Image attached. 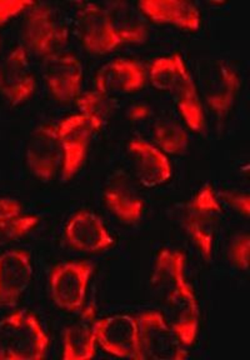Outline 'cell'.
<instances>
[{
    "mask_svg": "<svg viewBox=\"0 0 250 360\" xmlns=\"http://www.w3.org/2000/svg\"><path fill=\"white\" fill-rule=\"evenodd\" d=\"M147 72L154 89L171 94L188 129L203 133L206 127L204 104L184 56L178 51L158 56Z\"/></svg>",
    "mask_w": 250,
    "mask_h": 360,
    "instance_id": "1",
    "label": "cell"
},
{
    "mask_svg": "<svg viewBox=\"0 0 250 360\" xmlns=\"http://www.w3.org/2000/svg\"><path fill=\"white\" fill-rule=\"evenodd\" d=\"M80 41L91 54L104 56L125 44L143 43L148 37L142 25H123L103 6L86 3L77 18Z\"/></svg>",
    "mask_w": 250,
    "mask_h": 360,
    "instance_id": "2",
    "label": "cell"
},
{
    "mask_svg": "<svg viewBox=\"0 0 250 360\" xmlns=\"http://www.w3.org/2000/svg\"><path fill=\"white\" fill-rule=\"evenodd\" d=\"M51 338L34 311L17 309L0 319V360H37L48 356Z\"/></svg>",
    "mask_w": 250,
    "mask_h": 360,
    "instance_id": "3",
    "label": "cell"
},
{
    "mask_svg": "<svg viewBox=\"0 0 250 360\" xmlns=\"http://www.w3.org/2000/svg\"><path fill=\"white\" fill-rule=\"evenodd\" d=\"M223 207L221 197L211 183L195 191L184 213V228L195 249L205 262H211L216 236L221 229Z\"/></svg>",
    "mask_w": 250,
    "mask_h": 360,
    "instance_id": "4",
    "label": "cell"
},
{
    "mask_svg": "<svg viewBox=\"0 0 250 360\" xmlns=\"http://www.w3.org/2000/svg\"><path fill=\"white\" fill-rule=\"evenodd\" d=\"M25 13V48L44 60L60 54L68 43L69 30L55 9L46 3L34 1Z\"/></svg>",
    "mask_w": 250,
    "mask_h": 360,
    "instance_id": "5",
    "label": "cell"
},
{
    "mask_svg": "<svg viewBox=\"0 0 250 360\" xmlns=\"http://www.w3.org/2000/svg\"><path fill=\"white\" fill-rule=\"evenodd\" d=\"M138 323L137 360H183L187 348L180 343L163 311L144 310L136 315Z\"/></svg>",
    "mask_w": 250,
    "mask_h": 360,
    "instance_id": "6",
    "label": "cell"
},
{
    "mask_svg": "<svg viewBox=\"0 0 250 360\" xmlns=\"http://www.w3.org/2000/svg\"><path fill=\"white\" fill-rule=\"evenodd\" d=\"M94 271V264L86 260H68L54 265L49 274L53 303L70 313L83 309Z\"/></svg>",
    "mask_w": 250,
    "mask_h": 360,
    "instance_id": "7",
    "label": "cell"
},
{
    "mask_svg": "<svg viewBox=\"0 0 250 360\" xmlns=\"http://www.w3.org/2000/svg\"><path fill=\"white\" fill-rule=\"evenodd\" d=\"M243 79L238 68L227 59L211 64L203 78L206 107L219 123H224L237 107Z\"/></svg>",
    "mask_w": 250,
    "mask_h": 360,
    "instance_id": "8",
    "label": "cell"
},
{
    "mask_svg": "<svg viewBox=\"0 0 250 360\" xmlns=\"http://www.w3.org/2000/svg\"><path fill=\"white\" fill-rule=\"evenodd\" d=\"M57 129L62 150L60 178L63 181H70L79 174L86 164L96 130L80 112L60 119L57 122Z\"/></svg>",
    "mask_w": 250,
    "mask_h": 360,
    "instance_id": "9",
    "label": "cell"
},
{
    "mask_svg": "<svg viewBox=\"0 0 250 360\" xmlns=\"http://www.w3.org/2000/svg\"><path fill=\"white\" fill-rule=\"evenodd\" d=\"M38 88L25 45L18 44L0 63V94L9 105L20 107L28 103Z\"/></svg>",
    "mask_w": 250,
    "mask_h": 360,
    "instance_id": "10",
    "label": "cell"
},
{
    "mask_svg": "<svg viewBox=\"0 0 250 360\" xmlns=\"http://www.w3.org/2000/svg\"><path fill=\"white\" fill-rule=\"evenodd\" d=\"M25 164L40 181H51L60 173L62 150L57 123L41 124L33 130L25 146Z\"/></svg>",
    "mask_w": 250,
    "mask_h": 360,
    "instance_id": "11",
    "label": "cell"
},
{
    "mask_svg": "<svg viewBox=\"0 0 250 360\" xmlns=\"http://www.w3.org/2000/svg\"><path fill=\"white\" fill-rule=\"evenodd\" d=\"M34 278L33 257L14 248L0 254V308L15 307L27 294Z\"/></svg>",
    "mask_w": 250,
    "mask_h": 360,
    "instance_id": "12",
    "label": "cell"
},
{
    "mask_svg": "<svg viewBox=\"0 0 250 360\" xmlns=\"http://www.w3.org/2000/svg\"><path fill=\"white\" fill-rule=\"evenodd\" d=\"M165 319L185 348L197 343L200 332V307L197 292L190 283L164 298Z\"/></svg>",
    "mask_w": 250,
    "mask_h": 360,
    "instance_id": "13",
    "label": "cell"
},
{
    "mask_svg": "<svg viewBox=\"0 0 250 360\" xmlns=\"http://www.w3.org/2000/svg\"><path fill=\"white\" fill-rule=\"evenodd\" d=\"M148 72L137 59L119 56L103 64L94 77V89L108 96H124L142 90Z\"/></svg>",
    "mask_w": 250,
    "mask_h": 360,
    "instance_id": "14",
    "label": "cell"
},
{
    "mask_svg": "<svg viewBox=\"0 0 250 360\" xmlns=\"http://www.w3.org/2000/svg\"><path fill=\"white\" fill-rule=\"evenodd\" d=\"M64 239L75 250L91 254L102 253L115 244L104 220L89 209H80L67 220Z\"/></svg>",
    "mask_w": 250,
    "mask_h": 360,
    "instance_id": "15",
    "label": "cell"
},
{
    "mask_svg": "<svg viewBox=\"0 0 250 360\" xmlns=\"http://www.w3.org/2000/svg\"><path fill=\"white\" fill-rule=\"evenodd\" d=\"M97 344L104 353L112 356L137 360V318L131 314H113L99 318Z\"/></svg>",
    "mask_w": 250,
    "mask_h": 360,
    "instance_id": "16",
    "label": "cell"
},
{
    "mask_svg": "<svg viewBox=\"0 0 250 360\" xmlns=\"http://www.w3.org/2000/svg\"><path fill=\"white\" fill-rule=\"evenodd\" d=\"M138 181L144 188H158L168 184L174 175L171 159L154 143L133 138L126 146Z\"/></svg>",
    "mask_w": 250,
    "mask_h": 360,
    "instance_id": "17",
    "label": "cell"
},
{
    "mask_svg": "<svg viewBox=\"0 0 250 360\" xmlns=\"http://www.w3.org/2000/svg\"><path fill=\"white\" fill-rule=\"evenodd\" d=\"M44 82L59 103L73 101L81 94L84 67L74 54H58L46 60Z\"/></svg>",
    "mask_w": 250,
    "mask_h": 360,
    "instance_id": "18",
    "label": "cell"
},
{
    "mask_svg": "<svg viewBox=\"0 0 250 360\" xmlns=\"http://www.w3.org/2000/svg\"><path fill=\"white\" fill-rule=\"evenodd\" d=\"M97 308L91 304L80 310L63 334L64 360L93 359L97 354Z\"/></svg>",
    "mask_w": 250,
    "mask_h": 360,
    "instance_id": "19",
    "label": "cell"
},
{
    "mask_svg": "<svg viewBox=\"0 0 250 360\" xmlns=\"http://www.w3.org/2000/svg\"><path fill=\"white\" fill-rule=\"evenodd\" d=\"M138 8L144 17L155 24L171 25L184 32H197L202 28L203 14L193 1L140 0Z\"/></svg>",
    "mask_w": 250,
    "mask_h": 360,
    "instance_id": "20",
    "label": "cell"
},
{
    "mask_svg": "<svg viewBox=\"0 0 250 360\" xmlns=\"http://www.w3.org/2000/svg\"><path fill=\"white\" fill-rule=\"evenodd\" d=\"M103 202L109 213L125 225L138 224L147 210L140 191L125 176H118L104 188Z\"/></svg>",
    "mask_w": 250,
    "mask_h": 360,
    "instance_id": "21",
    "label": "cell"
},
{
    "mask_svg": "<svg viewBox=\"0 0 250 360\" xmlns=\"http://www.w3.org/2000/svg\"><path fill=\"white\" fill-rule=\"evenodd\" d=\"M187 257L176 248H162L154 259L150 284L163 297L188 284Z\"/></svg>",
    "mask_w": 250,
    "mask_h": 360,
    "instance_id": "22",
    "label": "cell"
},
{
    "mask_svg": "<svg viewBox=\"0 0 250 360\" xmlns=\"http://www.w3.org/2000/svg\"><path fill=\"white\" fill-rule=\"evenodd\" d=\"M154 144L168 157L183 155L187 153L190 139L185 128L169 119H162L154 124Z\"/></svg>",
    "mask_w": 250,
    "mask_h": 360,
    "instance_id": "23",
    "label": "cell"
},
{
    "mask_svg": "<svg viewBox=\"0 0 250 360\" xmlns=\"http://www.w3.org/2000/svg\"><path fill=\"white\" fill-rule=\"evenodd\" d=\"M75 103L80 114L89 120L96 133L103 129L114 110L113 96H105L96 89L81 93Z\"/></svg>",
    "mask_w": 250,
    "mask_h": 360,
    "instance_id": "24",
    "label": "cell"
},
{
    "mask_svg": "<svg viewBox=\"0 0 250 360\" xmlns=\"http://www.w3.org/2000/svg\"><path fill=\"white\" fill-rule=\"evenodd\" d=\"M40 217L37 214L23 213L13 219L0 221V245H6L28 236L40 224Z\"/></svg>",
    "mask_w": 250,
    "mask_h": 360,
    "instance_id": "25",
    "label": "cell"
},
{
    "mask_svg": "<svg viewBox=\"0 0 250 360\" xmlns=\"http://www.w3.org/2000/svg\"><path fill=\"white\" fill-rule=\"evenodd\" d=\"M229 259L238 270L248 271L250 262V236L248 233L238 234L229 245Z\"/></svg>",
    "mask_w": 250,
    "mask_h": 360,
    "instance_id": "26",
    "label": "cell"
},
{
    "mask_svg": "<svg viewBox=\"0 0 250 360\" xmlns=\"http://www.w3.org/2000/svg\"><path fill=\"white\" fill-rule=\"evenodd\" d=\"M33 4V0H0V27L28 11Z\"/></svg>",
    "mask_w": 250,
    "mask_h": 360,
    "instance_id": "27",
    "label": "cell"
},
{
    "mask_svg": "<svg viewBox=\"0 0 250 360\" xmlns=\"http://www.w3.org/2000/svg\"><path fill=\"white\" fill-rule=\"evenodd\" d=\"M224 202H228L235 213L248 218L250 214V198L248 193H240V191H227L223 193L222 195Z\"/></svg>",
    "mask_w": 250,
    "mask_h": 360,
    "instance_id": "28",
    "label": "cell"
},
{
    "mask_svg": "<svg viewBox=\"0 0 250 360\" xmlns=\"http://www.w3.org/2000/svg\"><path fill=\"white\" fill-rule=\"evenodd\" d=\"M24 213L23 204L13 197H0V221L13 219Z\"/></svg>",
    "mask_w": 250,
    "mask_h": 360,
    "instance_id": "29",
    "label": "cell"
},
{
    "mask_svg": "<svg viewBox=\"0 0 250 360\" xmlns=\"http://www.w3.org/2000/svg\"><path fill=\"white\" fill-rule=\"evenodd\" d=\"M149 115H150V108L144 103L136 104L129 109V118L133 120H144L148 118Z\"/></svg>",
    "mask_w": 250,
    "mask_h": 360,
    "instance_id": "30",
    "label": "cell"
}]
</instances>
